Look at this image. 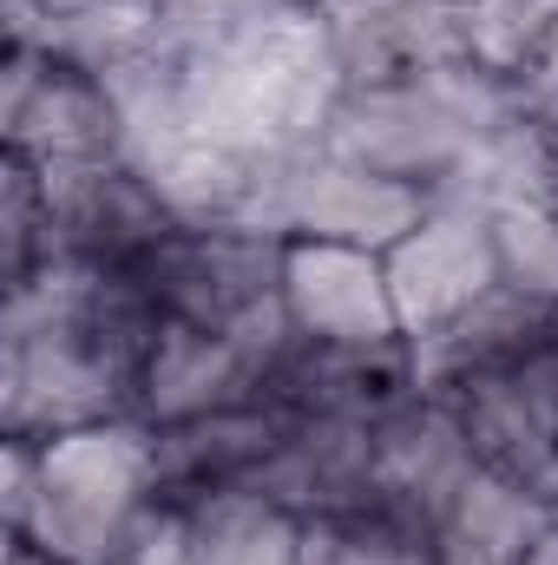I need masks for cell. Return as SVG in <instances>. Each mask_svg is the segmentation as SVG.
Listing matches in <instances>:
<instances>
[{"mask_svg":"<svg viewBox=\"0 0 558 565\" xmlns=\"http://www.w3.org/2000/svg\"><path fill=\"white\" fill-rule=\"evenodd\" d=\"M158 500L151 427L132 415L53 440H0L7 540H26L66 565H126Z\"/></svg>","mask_w":558,"mask_h":565,"instance_id":"6da1fadb","label":"cell"},{"mask_svg":"<svg viewBox=\"0 0 558 565\" xmlns=\"http://www.w3.org/2000/svg\"><path fill=\"white\" fill-rule=\"evenodd\" d=\"M513 99H519L513 86H500L473 66L388 79V86H342V99L322 126V145L375 178L447 198V191H460L473 145L513 113Z\"/></svg>","mask_w":558,"mask_h":565,"instance_id":"7a4b0ae2","label":"cell"},{"mask_svg":"<svg viewBox=\"0 0 558 565\" xmlns=\"http://www.w3.org/2000/svg\"><path fill=\"white\" fill-rule=\"evenodd\" d=\"M132 277L144 282V296L164 322L217 329V335H237L270 355L296 335L282 316V237L257 231V224L178 217Z\"/></svg>","mask_w":558,"mask_h":565,"instance_id":"3957f363","label":"cell"},{"mask_svg":"<svg viewBox=\"0 0 558 565\" xmlns=\"http://www.w3.org/2000/svg\"><path fill=\"white\" fill-rule=\"evenodd\" d=\"M433 198L408 191L395 178H375L362 164H348L329 145H289L257 158V184L244 204V224L270 231V237H322V244H362V250H395L420 224Z\"/></svg>","mask_w":558,"mask_h":565,"instance_id":"277c9868","label":"cell"},{"mask_svg":"<svg viewBox=\"0 0 558 565\" xmlns=\"http://www.w3.org/2000/svg\"><path fill=\"white\" fill-rule=\"evenodd\" d=\"M0 132L7 151L33 158L40 171L106 164L132 145L119 86L46 46H0Z\"/></svg>","mask_w":558,"mask_h":565,"instance_id":"5b68a950","label":"cell"},{"mask_svg":"<svg viewBox=\"0 0 558 565\" xmlns=\"http://www.w3.org/2000/svg\"><path fill=\"white\" fill-rule=\"evenodd\" d=\"M440 395L453 402V415L466 427L480 473L519 487L539 507H558V382L539 362V349L519 362L440 382Z\"/></svg>","mask_w":558,"mask_h":565,"instance_id":"8992f818","label":"cell"},{"mask_svg":"<svg viewBox=\"0 0 558 565\" xmlns=\"http://www.w3.org/2000/svg\"><path fill=\"white\" fill-rule=\"evenodd\" d=\"M427 388L420 375V342L388 335V342H309L289 335L270 362L264 395L289 422H329V427H375L401 402Z\"/></svg>","mask_w":558,"mask_h":565,"instance_id":"52a82bcc","label":"cell"},{"mask_svg":"<svg viewBox=\"0 0 558 565\" xmlns=\"http://www.w3.org/2000/svg\"><path fill=\"white\" fill-rule=\"evenodd\" d=\"M388 289L401 309V329L427 342L453 316H466L486 289H500V244H493V211L466 191H447L420 211V224L382 257Z\"/></svg>","mask_w":558,"mask_h":565,"instance_id":"ba28073f","label":"cell"},{"mask_svg":"<svg viewBox=\"0 0 558 565\" xmlns=\"http://www.w3.org/2000/svg\"><path fill=\"white\" fill-rule=\"evenodd\" d=\"M46 198H53V250L86 270H139L178 224L164 191L132 158L46 171Z\"/></svg>","mask_w":558,"mask_h":565,"instance_id":"9c48e42d","label":"cell"},{"mask_svg":"<svg viewBox=\"0 0 558 565\" xmlns=\"http://www.w3.org/2000/svg\"><path fill=\"white\" fill-rule=\"evenodd\" d=\"M473 473H480V460L440 388H420L388 422L368 427V507H382V513L440 526L453 513V500L473 487Z\"/></svg>","mask_w":558,"mask_h":565,"instance_id":"30bf717a","label":"cell"},{"mask_svg":"<svg viewBox=\"0 0 558 565\" xmlns=\"http://www.w3.org/2000/svg\"><path fill=\"white\" fill-rule=\"evenodd\" d=\"M270 349H250L237 335L217 329H191V322H158L139 349L132 369V422L144 427H178L237 402H264L270 382Z\"/></svg>","mask_w":558,"mask_h":565,"instance_id":"8fae6325","label":"cell"},{"mask_svg":"<svg viewBox=\"0 0 558 565\" xmlns=\"http://www.w3.org/2000/svg\"><path fill=\"white\" fill-rule=\"evenodd\" d=\"M342 86H388L466 66L460 0H309Z\"/></svg>","mask_w":558,"mask_h":565,"instance_id":"7c38bea8","label":"cell"},{"mask_svg":"<svg viewBox=\"0 0 558 565\" xmlns=\"http://www.w3.org/2000/svg\"><path fill=\"white\" fill-rule=\"evenodd\" d=\"M282 316L309 342H388L408 335L382 250L282 237Z\"/></svg>","mask_w":558,"mask_h":565,"instance_id":"4fadbf2b","label":"cell"},{"mask_svg":"<svg viewBox=\"0 0 558 565\" xmlns=\"http://www.w3.org/2000/svg\"><path fill=\"white\" fill-rule=\"evenodd\" d=\"M289 415L277 402H237V408H217V415H197V422L178 427H151V460H158V493L178 500V507H197L211 493H237V487H257L264 467L277 460Z\"/></svg>","mask_w":558,"mask_h":565,"instance_id":"5bb4252c","label":"cell"},{"mask_svg":"<svg viewBox=\"0 0 558 565\" xmlns=\"http://www.w3.org/2000/svg\"><path fill=\"white\" fill-rule=\"evenodd\" d=\"M302 553H309V520L270 500L264 487L184 507V565H302Z\"/></svg>","mask_w":558,"mask_h":565,"instance_id":"9a60e30c","label":"cell"},{"mask_svg":"<svg viewBox=\"0 0 558 565\" xmlns=\"http://www.w3.org/2000/svg\"><path fill=\"white\" fill-rule=\"evenodd\" d=\"M466 66L526 93L558 33V0H460Z\"/></svg>","mask_w":558,"mask_h":565,"instance_id":"2e32d148","label":"cell"},{"mask_svg":"<svg viewBox=\"0 0 558 565\" xmlns=\"http://www.w3.org/2000/svg\"><path fill=\"white\" fill-rule=\"evenodd\" d=\"M302 565H433V526L382 507L329 513V520H309Z\"/></svg>","mask_w":558,"mask_h":565,"instance_id":"e0dca14e","label":"cell"},{"mask_svg":"<svg viewBox=\"0 0 558 565\" xmlns=\"http://www.w3.org/2000/svg\"><path fill=\"white\" fill-rule=\"evenodd\" d=\"M53 198H46V171L20 151L0 158V282L20 289L53 264Z\"/></svg>","mask_w":558,"mask_h":565,"instance_id":"ac0fdd59","label":"cell"},{"mask_svg":"<svg viewBox=\"0 0 558 565\" xmlns=\"http://www.w3.org/2000/svg\"><path fill=\"white\" fill-rule=\"evenodd\" d=\"M500 282L533 302H558V204H506L493 211Z\"/></svg>","mask_w":558,"mask_h":565,"instance_id":"d6986e66","label":"cell"},{"mask_svg":"<svg viewBox=\"0 0 558 565\" xmlns=\"http://www.w3.org/2000/svg\"><path fill=\"white\" fill-rule=\"evenodd\" d=\"M513 565H558V507L546 513V526H539V533L526 540V553H519Z\"/></svg>","mask_w":558,"mask_h":565,"instance_id":"ffe728a7","label":"cell"},{"mask_svg":"<svg viewBox=\"0 0 558 565\" xmlns=\"http://www.w3.org/2000/svg\"><path fill=\"white\" fill-rule=\"evenodd\" d=\"M539 362L552 369V382H558V302H546V329H539Z\"/></svg>","mask_w":558,"mask_h":565,"instance_id":"44dd1931","label":"cell"},{"mask_svg":"<svg viewBox=\"0 0 558 565\" xmlns=\"http://www.w3.org/2000/svg\"><path fill=\"white\" fill-rule=\"evenodd\" d=\"M7 565H66V559L40 553V546H26V540H7Z\"/></svg>","mask_w":558,"mask_h":565,"instance_id":"7402d4cb","label":"cell"},{"mask_svg":"<svg viewBox=\"0 0 558 565\" xmlns=\"http://www.w3.org/2000/svg\"><path fill=\"white\" fill-rule=\"evenodd\" d=\"M539 86H558V33H552V46H546V60H539V73H533L526 93H539Z\"/></svg>","mask_w":558,"mask_h":565,"instance_id":"603a6c76","label":"cell"}]
</instances>
